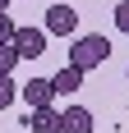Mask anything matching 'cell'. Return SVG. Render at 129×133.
I'll list each match as a JSON object with an SVG mask.
<instances>
[{
  "instance_id": "cell-1",
  "label": "cell",
  "mask_w": 129,
  "mask_h": 133,
  "mask_svg": "<svg viewBox=\"0 0 129 133\" xmlns=\"http://www.w3.org/2000/svg\"><path fill=\"white\" fill-rule=\"evenodd\" d=\"M106 55H111V41L102 37V32H88V37H78L74 41V51H69V60L64 64H74V69H97V64H106Z\"/></svg>"
},
{
  "instance_id": "cell-11",
  "label": "cell",
  "mask_w": 129,
  "mask_h": 133,
  "mask_svg": "<svg viewBox=\"0 0 129 133\" xmlns=\"http://www.w3.org/2000/svg\"><path fill=\"white\" fill-rule=\"evenodd\" d=\"M14 32H19V28H14V18H9V14H0V46H9Z\"/></svg>"
},
{
  "instance_id": "cell-3",
  "label": "cell",
  "mask_w": 129,
  "mask_h": 133,
  "mask_svg": "<svg viewBox=\"0 0 129 133\" xmlns=\"http://www.w3.org/2000/svg\"><path fill=\"white\" fill-rule=\"evenodd\" d=\"M14 51H19V60H42L46 55V28H19Z\"/></svg>"
},
{
  "instance_id": "cell-5",
  "label": "cell",
  "mask_w": 129,
  "mask_h": 133,
  "mask_svg": "<svg viewBox=\"0 0 129 133\" xmlns=\"http://www.w3.org/2000/svg\"><path fill=\"white\" fill-rule=\"evenodd\" d=\"M28 129L32 133H60L64 129V110H55V106H42V110H28Z\"/></svg>"
},
{
  "instance_id": "cell-10",
  "label": "cell",
  "mask_w": 129,
  "mask_h": 133,
  "mask_svg": "<svg viewBox=\"0 0 129 133\" xmlns=\"http://www.w3.org/2000/svg\"><path fill=\"white\" fill-rule=\"evenodd\" d=\"M111 18H115V28H120V32H129V0H120L115 9H111Z\"/></svg>"
},
{
  "instance_id": "cell-9",
  "label": "cell",
  "mask_w": 129,
  "mask_h": 133,
  "mask_svg": "<svg viewBox=\"0 0 129 133\" xmlns=\"http://www.w3.org/2000/svg\"><path fill=\"white\" fill-rule=\"evenodd\" d=\"M14 69H19V51L9 41V46H0V74H14Z\"/></svg>"
},
{
  "instance_id": "cell-8",
  "label": "cell",
  "mask_w": 129,
  "mask_h": 133,
  "mask_svg": "<svg viewBox=\"0 0 129 133\" xmlns=\"http://www.w3.org/2000/svg\"><path fill=\"white\" fill-rule=\"evenodd\" d=\"M14 101H19V83H14V74H0V110H9Z\"/></svg>"
},
{
  "instance_id": "cell-2",
  "label": "cell",
  "mask_w": 129,
  "mask_h": 133,
  "mask_svg": "<svg viewBox=\"0 0 129 133\" xmlns=\"http://www.w3.org/2000/svg\"><path fill=\"white\" fill-rule=\"evenodd\" d=\"M46 37H74L78 32V9L69 5V0H55L51 9H46Z\"/></svg>"
},
{
  "instance_id": "cell-7",
  "label": "cell",
  "mask_w": 129,
  "mask_h": 133,
  "mask_svg": "<svg viewBox=\"0 0 129 133\" xmlns=\"http://www.w3.org/2000/svg\"><path fill=\"white\" fill-rule=\"evenodd\" d=\"M92 129H97V119H92L88 106H69L64 110V129L60 133H92Z\"/></svg>"
},
{
  "instance_id": "cell-4",
  "label": "cell",
  "mask_w": 129,
  "mask_h": 133,
  "mask_svg": "<svg viewBox=\"0 0 129 133\" xmlns=\"http://www.w3.org/2000/svg\"><path fill=\"white\" fill-rule=\"evenodd\" d=\"M19 96L28 101V110L55 106V87H51V78H28V87H19Z\"/></svg>"
},
{
  "instance_id": "cell-13",
  "label": "cell",
  "mask_w": 129,
  "mask_h": 133,
  "mask_svg": "<svg viewBox=\"0 0 129 133\" xmlns=\"http://www.w3.org/2000/svg\"><path fill=\"white\" fill-rule=\"evenodd\" d=\"M125 78H129V74H125Z\"/></svg>"
},
{
  "instance_id": "cell-12",
  "label": "cell",
  "mask_w": 129,
  "mask_h": 133,
  "mask_svg": "<svg viewBox=\"0 0 129 133\" xmlns=\"http://www.w3.org/2000/svg\"><path fill=\"white\" fill-rule=\"evenodd\" d=\"M5 9H9V0H0V14H5Z\"/></svg>"
},
{
  "instance_id": "cell-6",
  "label": "cell",
  "mask_w": 129,
  "mask_h": 133,
  "mask_svg": "<svg viewBox=\"0 0 129 133\" xmlns=\"http://www.w3.org/2000/svg\"><path fill=\"white\" fill-rule=\"evenodd\" d=\"M51 87H55V96H69V92H78L83 87V69H74V64H60L51 74Z\"/></svg>"
}]
</instances>
